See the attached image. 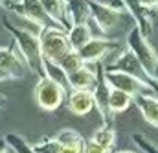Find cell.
<instances>
[{
    "label": "cell",
    "instance_id": "cell-1",
    "mask_svg": "<svg viewBox=\"0 0 158 153\" xmlns=\"http://www.w3.org/2000/svg\"><path fill=\"white\" fill-rule=\"evenodd\" d=\"M127 42H129L131 52L136 55V59L140 61L142 68L149 76V79L158 83V57H156V54H155V50L149 46V42L145 41V37L140 33L138 28L131 30V33L127 37Z\"/></svg>",
    "mask_w": 158,
    "mask_h": 153
},
{
    "label": "cell",
    "instance_id": "cell-2",
    "mask_svg": "<svg viewBox=\"0 0 158 153\" xmlns=\"http://www.w3.org/2000/svg\"><path fill=\"white\" fill-rule=\"evenodd\" d=\"M39 41L42 57L50 63H59L72 50L68 42V35H64V32H61L59 28H44Z\"/></svg>",
    "mask_w": 158,
    "mask_h": 153
},
{
    "label": "cell",
    "instance_id": "cell-3",
    "mask_svg": "<svg viewBox=\"0 0 158 153\" xmlns=\"http://www.w3.org/2000/svg\"><path fill=\"white\" fill-rule=\"evenodd\" d=\"M7 30L15 35V42L17 46L20 48L22 52V59L28 67L31 68H39V70H44V57H42V52H40V41L39 37L24 32V30H19L15 26H7Z\"/></svg>",
    "mask_w": 158,
    "mask_h": 153
},
{
    "label": "cell",
    "instance_id": "cell-4",
    "mask_svg": "<svg viewBox=\"0 0 158 153\" xmlns=\"http://www.w3.org/2000/svg\"><path fill=\"white\" fill-rule=\"evenodd\" d=\"M35 98H37V103L44 111H55L63 103L64 89L59 81L48 76H42L35 87Z\"/></svg>",
    "mask_w": 158,
    "mask_h": 153
},
{
    "label": "cell",
    "instance_id": "cell-5",
    "mask_svg": "<svg viewBox=\"0 0 158 153\" xmlns=\"http://www.w3.org/2000/svg\"><path fill=\"white\" fill-rule=\"evenodd\" d=\"M105 79L109 83L110 89H118L123 90L125 94L129 96H136V94H142V90H151L153 85L149 81H143V79H138V77L131 76L127 72H121V70H109L105 72Z\"/></svg>",
    "mask_w": 158,
    "mask_h": 153
},
{
    "label": "cell",
    "instance_id": "cell-6",
    "mask_svg": "<svg viewBox=\"0 0 158 153\" xmlns=\"http://www.w3.org/2000/svg\"><path fill=\"white\" fill-rule=\"evenodd\" d=\"M88 6H90V15L94 17V20L98 22V26H99L103 32L112 30V28L119 22V19H121L119 9L110 7L109 4H101V2H92V0H88Z\"/></svg>",
    "mask_w": 158,
    "mask_h": 153
},
{
    "label": "cell",
    "instance_id": "cell-7",
    "mask_svg": "<svg viewBox=\"0 0 158 153\" xmlns=\"http://www.w3.org/2000/svg\"><path fill=\"white\" fill-rule=\"evenodd\" d=\"M99 67V65H98ZM92 96H94V103L96 107L99 109V113L103 116L105 122H109V116L110 113V105H109V100H110V90H109V85H107V79H105V72L103 68L99 67L98 72H96V85L92 89Z\"/></svg>",
    "mask_w": 158,
    "mask_h": 153
},
{
    "label": "cell",
    "instance_id": "cell-8",
    "mask_svg": "<svg viewBox=\"0 0 158 153\" xmlns=\"http://www.w3.org/2000/svg\"><path fill=\"white\" fill-rule=\"evenodd\" d=\"M109 70H121V72H127V74L138 77V79H143V81H149V83H151L149 76L145 74V70L142 68L140 61L136 59V55H134L131 50L125 52V54H121L118 59H116V63H114L112 67H109Z\"/></svg>",
    "mask_w": 158,
    "mask_h": 153
},
{
    "label": "cell",
    "instance_id": "cell-9",
    "mask_svg": "<svg viewBox=\"0 0 158 153\" xmlns=\"http://www.w3.org/2000/svg\"><path fill=\"white\" fill-rule=\"evenodd\" d=\"M110 41L107 39H90L81 50H79V55L85 63H98L109 50H110Z\"/></svg>",
    "mask_w": 158,
    "mask_h": 153
},
{
    "label": "cell",
    "instance_id": "cell-10",
    "mask_svg": "<svg viewBox=\"0 0 158 153\" xmlns=\"http://www.w3.org/2000/svg\"><path fill=\"white\" fill-rule=\"evenodd\" d=\"M68 107L74 115L85 116L88 115L94 107V96L92 90H74L70 100H68Z\"/></svg>",
    "mask_w": 158,
    "mask_h": 153
},
{
    "label": "cell",
    "instance_id": "cell-11",
    "mask_svg": "<svg viewBox=\"0 0 158 153\" xmlns=\"http://www.w3.org/2000/svg\"><path fill=\"white\" fill-rule=\"evenodd\" d=\"M66 83L74 90H92L96 85V72L83 67L72 74H66Z\"/></svg>",
    "mask_w": 158,
    "mask_h": 153
},
{
    "label": "cell",
    "instance_id": "cell-12",
    "mask_svg": "<svg viewBox=\"0 0 158 153\" xmlns=\"http://www.w3.org/2000/svg\"><path fill=\"white\" fill-rule=\"evenodd\" d=\"M22 67H24V59H20L13 50L0 48V70L9 72L11 77H19L22 76Z\"/></svg>",
    "mask_w": 158,
    "mask_h": 153
},
{
    "label": "cell",
    "instance_id": "cell-13",
    "mask_svg": "<svg viewBox=\"0 0 158 153\" xmlns=\"http://www.w3.org/2000/svg\"><path fill=\"white\" fill-rule=\"evenodd\" d=\"M132 100H134V103L140 107L143 118H145L149 124H153V125L158 127V98L145 96V94H136Z\"/></svg>",
    "mask_w": 158,
    "mask_h": 153
},
{
    "label": "cell",
    "instance_id": "cell-14",
    "mask_svg": "<svg viewBox=\"0 0 158 153\" xmlns=\"http://www.w3.org/2000/svg\"><path fill=\"white\" fill-rule=\"evenodd\" d=\"M39 4L52 22H55L59 28L64 26V15H66L64 0H39Z\"/></svg>",
    "mask_w": 158,
    "mask_h": 153
},
{
    "label": "cell",
    "instance_id": "cell-15",
    "mask_svg": "<svg viewBox=\"0 0 158 153\" xmlns=\"http://www.w3.org/2000/svg\"><path fill=\"white\" fill-rule=\"evenodd\" d=\"M57 140L61 142V148L57 153H83V138L72 129L63 131Z\"/></svg>",
    "mask_w": 158,
    "mask_h": 153
},
{
    "label": "cell",
    "instance_id": "cell-16",
    "mask_svg": "<svg viewBox=\"0 0 158 153\" xmlns=\"http://www.w3.org/2000/svg\"><path fill=\"white\" fill-rule=\"evenodd\" d=\"M90 39H92V32H90V28H88L86 24H76V26L70 30V33H68L70 48L76 50V52H79Z\"/></svg>",
    "mask_w": 158,
    "mask_h": 153
},
{
    "label": "cell",
    "instance_id": "cell-17",
    "mask_svg": "<svg viewBox=\"0 0 158 153\" xmlns=\"http://www.w3.org/2000/svg\"><path fill=\"white\" fill-rule=\"evenodd\" d=\"M123 4L127 6V9L129 11H132L134 13V17H136V20H138V30H140V33L143 35V37H147L149 33H151V28H149V22H147V19H145V15L142 13L143 11V7L140 6V2L138 0H123Z\"/></svg>",
    "mask_w": 158,
    "mask_h": 153
},
{
    "label": "cell",
    "instance_id": "cell-18",
    "mask_svg": "<svg viewBox=\"0 0 158 153\" xmlns=\"http://www.w3.org/2000/svg\"><path fill=\"white\" fill-rule=\"evenodd\" d=\"M61 68H63V72L64 74H72V72H76L79 68H83V65H85V61L81 59V55H79V52L76 50H70L59 63H57Z\"/></svg>",
    "mask_w": 158,
    "mask_h": 153
},
{
    "label": "cell",
    "instance_id": "cell-19",
    "mask_svg": "<svg viewBox=\"0 0 158 153\" xmlns=\"http://www.w3.org/2000/svg\"><path fill=\"white\" fill-rule=\"evenodd\" d=\"M132 96L125 94L123 90H118V89H112L110 90V100H109V105H110V113H121L129 107Z\"/></svg>",
    "mask_w": 158,
    "mask_h": 153
},
{
    "label": "cell",
    "instance_id": "cell-20",
    "mask_svg": "<svg viewBox=\"0 0 158 153\" xmlns=\"http://www.w3.org/2000/svg\"><path fill=\"white\" fill-rule=\"evenodd\" d=\"M92 140L94 142H98V144H101L105 150H112V146H114V140H116V135H114V131L110 129V127H103V129H99V131H96L94 133V137H92Z\"/></svg>",
    "mask_w": 158,
    "mask_h": 153
},
{
    "label": "cell",
    "instance_id": "cell-21",
    "mask_svg": "<svg viewBox=\"0 0 158 153\" xmlns=\"http://www.w3.org/2000/svg\"><path fill=\"white\" fill-rule=\"evenodd\" d=\"M6 140L9 142V146H11L17 153H39L37 150H31V148H30L22 138H19L17 135H7V137H6Z\"/></svg>",
    "mask_w": 158,
    "mask_h": 153
},
{
    "label": "cell",
    "instance_id": "cell-22",
    "mask_svg": "<svg viewBox=\"0 0 158 153\" xmlns=\"http://www.w3.org/2000/svg\"><path fill=\"white\" fill-rule=\"evenodd\" d=\"M83 153H109V150H105L101 144H98V142H94L92 138L83 146Z\"/></svg>",
    "mask_w": 158,
    "mask_h": 153
},
{
    "label": "cell",
    "instance_id": "cell-23",
    "mask_svg": "<svg viewBox=\"0 0 158 153\" xmlns=\"http://www.w3.org/2000/svg\"><path fill=\"white\" fill-rule=\"evenodd\" d=\"M134 140L140 144V148H142L145 153H158V148H156V146H153L151 142H147L143 137H140V135H134Z\"/></svg>",
    "mask_w": 158,
    "mask_h": 153
},
{
    "label": "cell",
    "instance_id": "cell-24",
    "mask_svg": "<svg viewBox=\"0 0 158 153\" xmlns=\"http://www.w3.org/2000/svg\"><path fill=\"white\" fill-rule=\"evenodd\" d=\"M142 7H155L158 6V0H138Z\"/></svg>",
    "mask_w": 158,
    "mask_h": 153
},
{
    "label": "cell",
    "instance_id": "cell-25",
    "mask_svg": "<svg viewBox=\"0 0 158 153\" xmlns=\"http://www.w3.org/2000/svg\"><path fill=\"white\" fill-rule=\"evenodd\" d=\"M7 77H11V74H9V72H6V70H0V81H2V79H7Z\"/></svg>",
    "mask_w": 158,
    "mask_h": 153
},
{
    "label": "cell",
    "instance_id": "cell-26",
    "mask_svg": "<svg viewBox=\"0 0 158 153\" xmlns=\"http://www.w3.org/2000/svg\"><path fill=\"white\" fill-rule=\"evenodd\" d=\"M116 153H134V151H116Z\"/></svg>",
    "mask_w": 158,
    "mask_h": 153
},
{
    "label": "cell",
    "instance_id": "cell-27",
    "mask_svg": "<svg viewBox=\"0 0 158 153\" xmlns=\"http://www.w3.org/2000/svg\"><path fill=\"white\" fill-rule=\"evenodd\" d=\"M0 153H7V151H6V150H2V148H0Z\"/></svg>",
    "mask_w": 158,
    "mask_h": 153
},
{
    "label": "cell",
    "instance_id": "cell-28",
    "mask_svg": "<svg viewBox=\"0 0 158 153\" xmlns=\"http://www.w3.org/2000/svg\"><path fill=\"white\" fill-rule=\"evenodd\" d=\"M0 2H4V0H0Z\"/></svg>",
    "mask_w": 158,
    "mask_h": 153
}]
</instances>
